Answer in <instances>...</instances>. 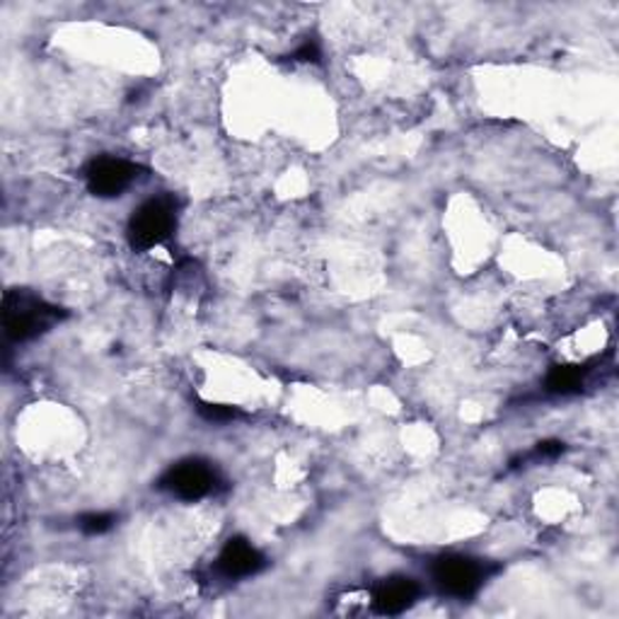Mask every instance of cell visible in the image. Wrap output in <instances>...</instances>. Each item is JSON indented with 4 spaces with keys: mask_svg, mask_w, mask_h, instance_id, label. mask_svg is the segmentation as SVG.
<instances>
[{
    "mask_svg": "<svg viewBox=\"0 0 619 619\" xmlns=\"http://www.w3.org/2000/svg\"><path fill=\"white\" fill-rule=\"evenodd\" d=\"M63 318V308L51 306L49 300L24 291V288H10L3 296V329L6 337L16 343L47 335Z\"/></svg>",
    "mask_w": 619,
    "mask_h": 619,
    "instance_id": "1",
    "label": "cell"
},
{
    "mask_svg": "<svg viewBox=\"0 0 619 619\" xmlns=\"http://www.w3.org/2000/svg\"><path fill=\"white\" fill-rule=\"evenodd\" d=\"M177 218H180V203L174 197L164 194L143 201L129 218L127 236L131 250L146 252L168 242L177 230Z\"/></svg>",
    "mask_w": 619,
    "mask_h": 619,
    "instance_id": "2",
    "label": "cell"
},
{
    "mask_svg": "<svg viewBox=\"0 0 619 619\" xmlns=\"http://www.w3.org/2000/svg\"><path fill=\"white\" fill-rule=\"evenodd\" d=\"M226 487L223 477L211 462L201 458H189L172 465L168 472L158 479V489L170 493L180 501H201L216 497Z\"/></svg>",
    "mask_w": 619,
    "mask_h": 619,
    "instance_id": "3",
    "label": "cell"
},
{
    "mask_svg": "<svg viewBox=\"0 0 619 619\" xmlns=\"http://www.w3.org/2000/svg\"><path fill=\"white\" fill-rule=\"evenodd\" d=\"M489 576L487 563L465 555L438 557L431 567V579L443 596L450 598H472L485 586Z\"/></svg>",
    "mask_w": 619,
    "mask_h": 619,
    "instance_id": "4",
    "label": "cell"
},
{
    "mask_svg": "<svg viewBox=\"0 0 619 619\" xmlns=\"http://www.w3.org/2000/svg\"><path fill=\"white\" fill-rule=\"evenodd\" d=\"M141 177V168L123 158H94L86 170L88 191L92 197L114 199L121 197Z\"/></svg>",
    "mask_w": 619,
    "mask_h": 619,
    "instance_id": "5",
    "label": "cell"
},
{
    "mask_svg": "<svg viewBox=\"0 0 619 619\" xmlns=\"http://www.w3.org/2000/svg\"><path fill=\"white\" fill-rule=\"evenodd\" d=\"M264 567H267V557L244 538H230L216 561L218 573L226 576L230 581L250 579V576L259 573Z\"/></svg>",
    "mask_w": 619,
    "mask_h": 619,
    "instance_id": "6",
    "label": "cell"
},
{
    "mask_svg": "<svg viewBox=\"0 0 619 619\" xmlns=\"http://www.w3.org/2000/svg\"><path fill=\"white\" fill-rule=\"evenodd\" d=\"M419 593L421 588L415 579H409V576H390V579H382L373 588V600H370V605H373L378 615L395 617L415 608Z\"/></svg>",
    "mask_w": 619,
    "mask_h": 619,
    "instance_id": "7",
    "label": "cell"
},
{
    "mask_svg": "<svg viewBox=\"0 0 619 619\" xmlns=\"http://www.w3.org/2000/svg\"><path fill=\"white\" fill-rule=\"evenodd\" d=\"M586 370L576 366H557L547 376V392L552 395H576L583 388Z\"/></svg>",
    "mask_w": 619,
    "mask_h": 619,
    "instance_id": "8",
    "label": "cell"
},
{
    "mask_svg": "<svg viewBox=\"0 0 619 619\" xmlns=\"http://www.w3.org/2000/svg\"><path fill=\"white\" fill-rule=\"evenodd\" d=\"M114 526H117L114 513H86L78 518V530L90 535V538H94V535H104Z\"/></svg>",
    "mask_w": 619,
    "mask_h": 619,
    "instance_id": "9",
    "label": "cell"
},
{
    "mask_svg": "<svg viewBox=\"0 0 619 619\" xmlns=\"http://www.w3.org/2000/svg\"><path fill=\"white\" fill-rule=\"evenodd\" d=\"M199 415H201L206 421H213V423H228V421L242 419V411H240L238 407L211 405V402H199Z\"/></svg>",
    "mask_w": 619,
    "mask_h": 619,
    "instance_id": "10",
    "label": "cell"
},
{
    "mask_svg": "<svg viewBox=\"0 0 619 619\" xmlns=\"http://www.w3.org/2000/svg\"><path fill=\"white\" fill-rule=\"evenodd\" d=\"M563 452V443L561 440H542V443L535 446V450L530 452L532 460H555Z\"/></svg>",
    "mask_w": 619,
    "mask_h": 619,
    "instance_id": "11",
    "label": "cell"
},
{
    "mask_svg": "<svg viewBox=\"0 0 619 619\" xmlns=\"http://www.w3.org/2000/svg\"><path fill=\"white\" fill-rule=\"evenodd\" d=\"M293 59H296V61H312V63H318V61H320V44H318V41L308 39L306 44H302V47L293 53Z\"/></svg>",
    "mask_w": 619,
    "mask_h": 619,
    "instance_id": "12",
    "label": "cell"
}]
</instances>
